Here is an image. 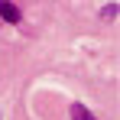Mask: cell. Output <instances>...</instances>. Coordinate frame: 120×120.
<instances>
[{
	"instance_id": "7a4b0ae2",
	"label": "cell",
	"mask_w": 120,
	"mask_h": 120,
	"mask_svg": "<svg viewBox=\"0 0 120 120\" xmlns=\"http://www.w3.org/2000/svg\"><path fill=\"white\" fill-rule=\"evenodd\" d=\"M71 120H98L84 104H71Z\"/></svg>"
},
{
	"instance_id": "3957f363",
	"label": "cell",
	"mask_w": 120,
	"mask_h": 120,
	"mask_svg": "<svg viewBox=\"0 0 120 120\" xmlns=\"http://www.w3.org/2000/svg\"><path fill=\"white\" fill-rule=\"evenodd\" d=\"M117 10H120L117 3H107V7L101 10V16H104V20H107V23H114V20H117Z\"/></svg>"
},
{
	"instance_id": "6da1fadb",
	"label": "cell",
	"mask_w": 120,
	"mask_h": 120,
	"mask_svg": "<svg viewBox=\"0 0 120 120\" xmlns=\"http://www.w3.org/2000/svg\"><path fill=\"white\" fill-rule=\"evenodd\" d=\"M0 20H7V23H16L23 20V13H20V7L13 3V0H0Z\"/></svg>"
}]
</instances>
